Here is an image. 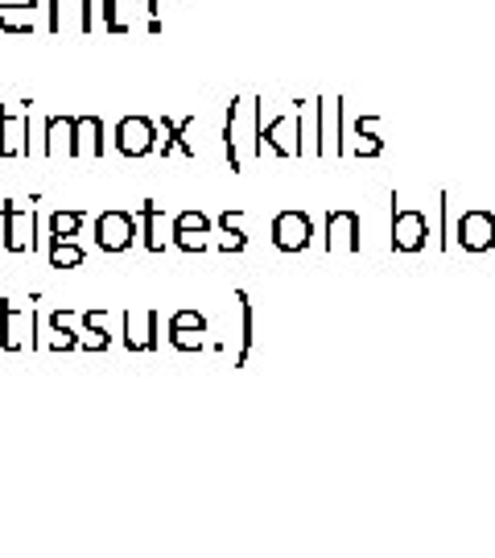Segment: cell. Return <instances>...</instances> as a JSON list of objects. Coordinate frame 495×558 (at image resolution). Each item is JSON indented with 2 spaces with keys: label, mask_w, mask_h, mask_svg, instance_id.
<instances>
[{
  "label": "cell",
  "mask_w": 495,
  "mask_h": 558,
  "mask_svg": "<svg viewBox=\"0 0 495 558\" xmlns=\"http://www.w3.org/2000/svg\"><path fill=\"white\" fill-rule=\"evenodd\" d=\"M211 331V323L207 315H198V311H174L170 323H165V339H170V348H178V352H202L207 343L202 336Z\"/></svg>",
  "instance_id": "obj_9"
},
{
  "label": "cell",
  "mask_w": 495,
  "mask_h": 558,
  "mask_svg": "<svg viewBox=\"0 0 495 558\" xmlns=\"http://www.w3.org/2000/svg\"><path fill=\"white\" fill-rule=\"evenodd\" d=\"M236 120H239V100H232L227 112H223V154H227L232 174H244V161H239V149H236Z\"/></svg>",
  "instance_id": "obj_23"
},
{
  "label": "cell",
  "mask_w": 495,
  "mask_h": 558,
  "mask_svg": "<svg viewBox=\"0 0 495 558\" xmlns=\"http://www.w3.org/2000/svg\"><path fill=\"white\" fill-rule=\"evenodd\" d=\"M112 145H116L120 158H128V161L158 154V120H149V117H124L116 124V129H112Z\"/></svg>",
  "instance_id": "obj_3"
},
{
  "label": "cell",
  "mask_w": 495,
  "mask_h": 558,
  "mask_svg": "<svg viewBox=\"0 0 495 558\" xmlns=\"http://www.w3.org/2000/svg\"><path fill=\"white\" fill-rule=\"evenodd\" d=\"M46 141H41V158H71V133H75V117H46Z\"/></svg>",
  "instance_id": "obj_18"
},
{
  "label": "cell",
  "mask_w": 495,
  "mask_h": 558,
  "mask_svg": "<svg viewBox=\"0 0 495 558\" xmlns=\"http://www.w3.org/2000/svg\"><path fill=\"white\" fill-rule=\"evenodd\" d=\"M116 13H120V0H99V17H103V29H108V34H128L133 25H124Z\"/></svg>",
  "instance_id": "obj_28"
},
{
  "label": "cell",
  "mask_w": 495,
  "mask_h": 558,
  "mask_svg": "<svg viewBox=\"0 0 495 558\" xmlns=\"http://www.w3.org/2000/svg\"><path fill=\"white\" fill-rule=\"evenodd\" d=\"M356 137H359L356 158L372 161V158H380V154H384V137H380V117H359L356 120Z\"/></svg>",
  "instance_id": "obj_20"
},
{
  "label": "cell",
  "mask_w": 495,
  "mask_h": 558,
  "mask_svg": "<svg viewBox=\"0 0 495 558\" xmlns=\"http://www.w3.org/2000/svg\"><path fill=\"white\" fill-rule=\"evenodd\" d=\"M124 319V348L128 352H158V343H161V315L158 311H145L140 315V327H137V319H133V311H124L120 315Z\"/></svg>",
  "instance_id": "obj_11"
},
{
  "label": "cell",
  "mask_w": 495,
  "mask_h": 558,
  "mask_svg": "<svg viewBox=\"0 0 495 558\" xmlns=\"http://www.w3.org/2000/svg\"><path fill=\"white\" fill-rule=\"evenodd\" d=\"M269 240H273V248L277 253H306L310 244H314V220L306 216V211H297V207H289V211H277L273 216V223H269Z\"/></svg>",
  "instance_id": "obj_4"
},
{
  "label": "cell",
  "mask_w": 495,
  "mask_h": 558,
  "mask_svg": "<svg viewBox=\"0 0 495 558\" xmlns=\"http://www.w3.org/2000/svg\"><path fill=\"white\" fill-rule=\"evenodd\" d=\"M137 223H140V244H145V253H165V211H161L153 199H145L137 207Z\"/></svg>",
  "instance_id": "obj_15"
},
{
  "label": "cell",
  "mask_w": 495,
  "mask_h": 558,
  "mask_svg": "<svg viewBox=\"0 0 495 558\" xmlns=\"http://www.w3.org/2000/svg\"><path fill=\"white\" fill-rule=\"evenodd\" d=\"M0 158H21V149L13 145V117L4 104H0Z\"/></svg>",
  "instance_id": "obj_27"
},
{
  "label": "cell",
  "mask_w": 495,
  "mask_h": 558,
  "mask_svg": "<svg viewBox=\"0 0 495 558\" xmlns=\"http://www.w3.org/2000/svg\"><path fill=\"white\" fill-rule=\"evenodd\" d=\"M38 319L34 306H17V302L0 299V348L4 352H21V323Z\"/></svg>",
  "instance_id": "obj_16"
},
{
  "label": "cell",
  "mask_w": 495,
  "mask_h": 558,
  "mask_svg": "<svg viewBox=\"0 0 495 558\" xmlns=\"http://www.w3.org/2000/svg\"><path fill=\"white\" fill-rule=\"evenodd\" d=\"M108 129L99 117H75V133H71V158H103L108 149Z\"/></svg>",
  "instance_id": "obj_13"
},
{
  "label": "cell",
  "mask_w": 495,
  "mask_h": 558,
  "mask_svg": "<svg viewBox=\"0 0 495 558\" xmlns=\"http://www.w3.org/2000/svg\"><path fill=\"white\" fill-rule=\"evenodd\" d=\"M211 228H215V220L207 216V211H178L174 220H170V244L178 248V253H207L211 248Z\"/></svg>",
  "instance_id": "obj_6"
},
{
  "label": "cell",
  "mask_w": 495,
  "mask_h": 558,
  "mask_svg": "<svg viewBox=\"0 0 495 558\" xmlns=\"http://www.w3.org/2000/svg\"><path fill=\"white\" fill-rule=\"evenodd\" d=\"M318 108V158H326V137H331V100H314Z\"/></svg>",
  "instance_id": "obj_29"
},
{
  "label": "cell",
  "mask_w": 495,
  "mask_h": 558,
  "mask_svg": "<svg viewBox=\"0 0 495 558\" xmlns=\"http://www.w3.org/2000/svg\"><path fill=\"white\" fill-rule=\"evenodd\" d=\"M450 244H455V240H450V195L442 191V195H437V248L446 253Z\"/></svg>",
  "instance_id": "obj_26"
},
{
  "label": "cell",
  "mask_w": 495,
  "mask_h": 558,
  "mask_svg": "<svg viewBox=\"0 0 495 558\" xmlns=\"http://www.w3.org/2000/svg\"><path fill=\"white\" fill-rule=\"evenodd\" d=\"M430 244V220L417 207H396L393 195V228H388V248L393 253H421Z\"/></svg>",
  "instance_id": "obj_5"
},
{
  "label": "cell",
  "mask_w": 495,
  "mask_h": 558,
  "mask_svg": "<svg viewBox=\"0 0 495 558\" xmlns=\"http://www.w3.org/2000/svg\"><path fill=\"white\" fill-rule=\"evenodd\" d=\"M462 248V253H487L495 248V211L487 207H471V211H462V220L455 223V236H450Z\"/></svg>",
  "instance_id": "obj_8"
},
{
  "label": "cell",
  "mask_w": 495,
  "mask_h": 558,
  "mask_svg": "<svg viewBox=\"0 0 495 558\" xmlns=\"http://www.w3.org/2000/svg\"><path fill=\"white\" fill-rule=\"evenodd\" d=\"M79 319H83V327H87V336H79V348H87V352H108V348H112V336H108V327H103V311H83Z\"/></svg>",
  "instance_id": "obj_21"
},
{
  "label": "cell",
  "mask_w": 495,
  "mask_h": 558,
  "mask_svg": "<svg viewBox=\"0 0 495 558\" xmlns=\"http://www.w3.org/2000/svg\"><path fill=\"white\" fill-rule=\"evenodd\" d=\"M46 29L54 38H62L66 29L91 38L96 34V0H46Z\"/></svg>",
  "instance_id": "obj_2"
},
{
  "label": "cell",
  "mask_w": 495,
  "mask_h": 558,
  "mask_svg": "<svg viewBox=\"0 0 495 558\" xmlns=\"http://www.w3.org/2000/svg\"><path fill=\"white\" fill-rule=\"evenodd\" d=\"M190 124H195V117H161L158 120V154L161 158H174V154H182L186 161H198V149L190 145Z\"/></svg>",
  "instance_id": "obj_10"
},
{
  "label": "cell",
  "mask_w": 495,
  "mask_h": 558,
  "mask_svg": "<svg viewBox=\"0 0 495 558\" xmlns=\"http://www.w3.org/2000/svg\"><path fill=\"white\" fill-rule=\"evenodd\" d=\"M41 0H0V34L9 38H34V13Z\"/></svg>",
  "instance_id": "obj_14"
},
{
  "label": "cell",
  "mask_w": 495,
  "mask_h": 558,
  "mask_svg": "<svg viewBox=\"0 0 495 558\" xmlns=\"http://www.w3.org/2000/svg\"><path fill=\"white\" fill-rule=\"evenodd\" d=\"M83 223H87V211H54L50 216V240H75L83 232Z\"/></svg>",
  "instance_id": "obj_25"
},
{
  "label": "cell",
  "mask_w": 495,
  "mask_h": 558,
  "mask_svg": "<svg viewBox=\"0 0 495 558\" xmlns=\"http://www.w3.org/2000/svg\"><path fill=\"white\" fill-rule=\"evenodd\" d=\"M50 348H54V352H79V336H75L66 311H54V315H50Z\"/></svg>",
  "instance_id": "obj_22"
},
{
  "label": "cell",
  "mask_w": 495,
  "mask_h": 558,
  "mask_svg": "<svg viewBox=\"0 0 495 558\" xmlns=\"http://www.w3.org/2000/svg\"><path fill=\"white\" fill-rule=\"evenodd\" d=\"M244 216H248L244 207H236V211L227 207V211H219V216H215V228H219L215 248H219V253H227V257H232V253H244V248H248V232H244Z\"/></svg>",
  "instance_id": "obj_17"
},
{
  "label": "cell",
  "mask_w": 495,
  "mask_h": 558,
  "mask_svg": "<svg viewBox=\"0 0 495 558\" xmlns=\"http://www.w3.org/2000/svg\"><path fill=\"white\" fill-rule=\"evenodd\" d=\"M326 253H351L359 257L363 253V220H359V211L351 207H338V211H326Z\"/></svg>",
  "instance_id": "obj_7"
},
{
  "label": "cell",
  "mask_w": 495,
  "mask_h": 558,
  "mask_svg": "<svg viewBox=\"0 0 495 558\" xmlns=\"http://www.w3.org/2000/svg\"><path fill=\"white\" fill-rule=\"evenodd\" d=\"M236 302H239V352H236V368L248 364L252 356V348H257V315H252V299H248V290H236Z\"/></svg>",
  "instance_id": "obj_19"
},
{
  "label": "cell",
  "mask_w": 495,
  "mask_h": 558,
  "mask_svg": "<svg viewBox=\"0 0 495 558\" xmlns=\"http://www.w3.org/2000/svg\"><path fill=\"white\" fill-rule=\"evenodd\" d=\"M289 120H294V108H289V112H281V117H273L269 124H264V100H257V129H252V133H257V137H252V149H257V158H264V149H273L277 158H294V149L277 141V133L285 129V124H289Z\"/></svg>",
  "instance_id": "obj_12"
},
{
  "label": "cell",
  "mask_w": 495,
  "mask_h": 558,
  "mask_svg": "<svg viewBox=\"0 0 495 558\" xmlns=\"http://www.w3.org/2000/svg\"><path fill=\"white\" fill-rule=\"evenodd\" d=\"M161 4H165V0H149V13H158Z\"/></svg>",
  "instance_id": "obj_30"
},
{
  "label": "cell",
  "mask_w": 495,
  "mask_h": 558,
  "mask_svg": "<svg viewBox=\"0 0 495 558\" xmlns=\"http://www.w3.org/2000/svg\"><path fill=\"white\" fill-rule=\"evenodd\" d=\"M91 232H96V248H99V253H108V257H120V253H128V248H133V240L140 236L137 211L108 207V211H99V216H96Z\"/></svg>",
  "instance_id": "obj_1"
},
{
  "label": "cell",
  "mask_w": 495,
  "mask_h": 558,
  "mask_svg": "<svg viewBox=\"0 0 495 558\" xmlns=\"http://www.w3.org/2000/svg\"><path fill=\"white\" fill-rule=\"evenodd\" d=\"M46 260H50V269H79L83 260H87V253H83L75 240H50Z\"/></svg>",
  "instance_id": "obj_24"
}]
</instances>
